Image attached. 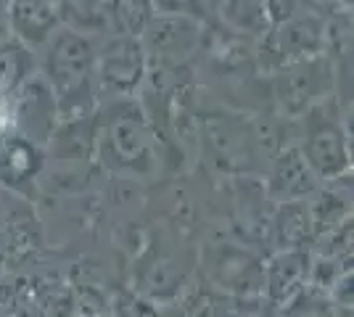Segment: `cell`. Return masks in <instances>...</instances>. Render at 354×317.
Listing matches in <instances>:
<instances>
[{
	"mask_svg": "<svg viewBox=\"0 0 354 317\" xmlns=\"http://www.w3.org/2000/svg\"><path fill=\"white\" fill-rule=\"evenodd\" d=\"M95 66V53L88 37L64 30L53 37L48 50V82L56 93V108L66 119L88 117L93 108L90 75Z\"/></svg>",
	"mask_w": 354,
	"mask_h": 317,
	"instance_id": "obj_1",
	"label": "cell"
},
{
	"mask_svg": "<svg viewBox=\"0 0 354 317\" xmlns=\"http://www.w3.org/2000/svg\"><path fill=\"white\" fill-rule=\"evenodd\" d=\"M304 162L310 172L320 177H339L349 166L346 140L341 127L333 119L323 117V108H312L307 119V143H304Z\"/></svg>",
	"mask_w": 354,
	"mask_h": 317,
	"instance_id": "obj_2",
	"label": "cell"
},
{
	"mask_svg": "<svg viewBox=\"0 0 354 317\" xmlns=\"http://www.w3.org/2000/svg\"><path fill=\"white\" fill-rule=\"evenodd\" d=\"M98 85L109 95L135 90L143 77V48L133 37H114L98 59Z\"/></svg>",
	"mask_w": 354,
	"mask_h": 317,
	"instance_id": "obj_3",
	"label": "cell"
},
{
	"mask_svg": "<svg viewBox=\"0 0 354 317\" xmlns=\"http://www.w3.org/2000/svg\"><path fill=\"white\" fill-rule=\"evenodd\" d=\"M11 30L24 40V43H45L56 24H59V11L50 3H14L8 11Z\"/></svg>",
	"mask_w": 354,
	"mask_h": 317,
	"instance_id": "obj_4",
	"label": "cell"
},
{
	"mask_svg": "<svg viewBox=\"0 0 354 317\" xmlns=\"http://www.w3.org/2000/svg\"><path fill=\"white\" fill-rule=\"evenodd\" d=\"M53 111H56V104H53L50 93L45 90L43 85L27 82V88L21 90V98H19V108H16V122H19V127H24L21 137H27L32 143L48 137L53 124L43 122L37 114H43L45 119H53Z\"/></svg>",
	"mask_w": 354,
	"mask_h": 317,
	"instance_id": "obj_5",
	"label": "cell"
},
{
	"mask_svg": "<svg viewBox=\"0 0 354 317\" xmlns=\"http://www.w3.org/2000/svg\"><path fill=\"white\" fill-rule=\"evenodd\" d=\"M272 193L286 198V204H291L296 198H301L304 193L312 191V172L304 156L299 151H286L278 156V162L272 166Z\"/></svg>",
	"mask_w": 354,
	"mask_h": 317,
	"instance_id": "obj_6",
	"label": "cell"
},
{
	"mask_svg": "<svg viewBox=\"0 0 354 317\" xmlns=\"http://www.w3.org/2000/svg\"><path fill=\"white\" fill-rule=\"evenodd\" d=\"M40 169L37 146L21 135L0 137V177L6 182L27 180Z\"/></svg>",
	"mask_w": 354,
	"mask_h": 317,
	"instance_id": "obj_7",
	"label": "cell"
},
{
	"mask_svg": "<svg viewBox=\"0 0 354 317\" xmlns=\"http://www.w3.org/2000/svg\"><path fill=\"white\" fill-rule=\"evenodd\" d=\"M317 88H320V66L301 64L294 72H283L281 82H278V98H281L283 108H288L291 114H299L310 106Z\"/></svg>",
	"mask_w": 354,
	"mask_h": 317,
	"instance_id": "obj_8",
	"label": "cell"
},
{
	"mask_svg": "<svg viewBox=\"0 0 354 317\" xmlns=\"http://www.w3.org/2000/svg\"><path fill=\"white\" fill-rule=\"evenodd\" d=\"M148 43L162 56H183L196 43V27L185 19H162L148 27Z\"/></svg>",
	"mask_w": 354,
	"mask_h": 317,
	"instance_id": "obj_9",
	"label": "cell"
},
{
	"mask_svg": "<svg viewBox=\"0 0 354 317\" xmlns=\"http://www.w3.org/2000/svg\"><path fill=\"white\" fill-rule=\"evenodd\" d=\"M307 275V257L301 251H286L272 259V267L267 272V286L275 299H288L296 288L301 286Z\"/></svg>",
	"mask_w": 354,
	"mask_h": 317,
	"instance_id": "obj_10",
	"label": "cell"
},
{
	"mask_svg": "<svg viewBox=\"0 0 354 317\" xmlns=\"http://www.w3.org/2000/svg\"><path fill=\"white\" fill-rule=\"evenodd\" d=\"M32 72L30 50L21 43H3L0 46V93L16 90L27 82Z\"/></svg>",
	"mask_w": 354,
	"mask_h": 317,
	"instance_id": "obj_11",
	"label": "cell"
},
{
	"mask_svg": "<svg viewBox=\"0 0 354 317\" xmlns=\"http://www.w3.org/2000/svg\"><path fill=\"white\" fill-rule=\"evenodd\" d=\"M320 46V27L315 19H296L281 32V53L283 59L291 56H310Z\"/></svg>",
	"mask_w": 354,
	"mask_h": 317,
	"instance_id": "obj_12",
	"label": "cell"
},
{
	"mask_svg": "<svg viewBox=\"0 0 354 317\" xmlns=\"http://www.w3.org/2000/svg\"><path fill=\"white\" fill-rule=\"evenodd\" d=\"M275 227H278V241L281 246H299L310 236L312 230V217L304 206H299L296 201L286 204L275 220Z\"/></svg>",
	"mask_w": 354,
	"mask_h": 317,
	"instance_id": "obj_13",
	"label": "cell"
},
{
	"mask_svg": "<svg viewBox=\"0 0 354 317\" xmlns=\"http://www.w3.org/2000/svg\"><path fill=\"white\" fill-rule=\"evenodd\" d=\"M122 8H127V11H119V19L124 21V30L130 35H140L143 27H146L148 6L146 3H122Z\"/></svg>",
	"mask_w": 354,
	"mask_h": 317,
	"instance_id": "obj_14",
	"label": "cell"
}]
</instances>
